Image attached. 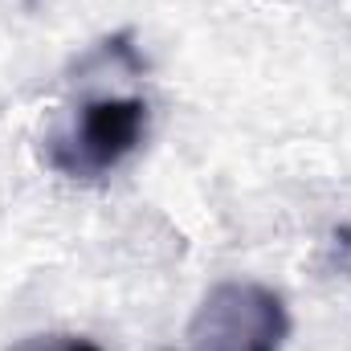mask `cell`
Instances as JSON below:
<instances>
[{
  "label": "cell",
  "instance_id": "1",
  "mask_svg": "<svg viewBox=\"0 0 351 351\" xmlns=\"http://www.w3.org/2000/svg\"><path fill=\"white\" fill-rule=\"evenodd\" d=\"M147 102L135 94H102L86 98L66 127L45 139V160L70 180H98L119 168L143 139Z\"/></svg>",
  "mask_w": 351,
  "mask_h": 351
},
{
  "label": "cell",
  "instance_id": "2",
  "mask_svg": "<svg viewBox=\"0 0 351 351\" xmlns=\"http://www.w3.org/2000/svg\"><path fill=\"white\" fill-rule=\"evenodd\" d=\"M286 339L290 311L282 294L250 278L217 282L188 323V351H282Z\"/></svg>",
  "mask_w": 351,
  "mask_h": 351
},
{
  "label": "cell",
  "instance_id": "3",
  "mask_svg": "<svg viewBox=\"0 0 351 351\" xmlns=\"http://www.w3.org/2000/svg\"><path fill=\"white\" fill-rule=\"evenodd\" d=\"M12 351H102V348L82 339V335H33V339L16 343Z\"/></svg>",
  "mask_w": 351,
  "mask_h": 351
}]
</instances>
